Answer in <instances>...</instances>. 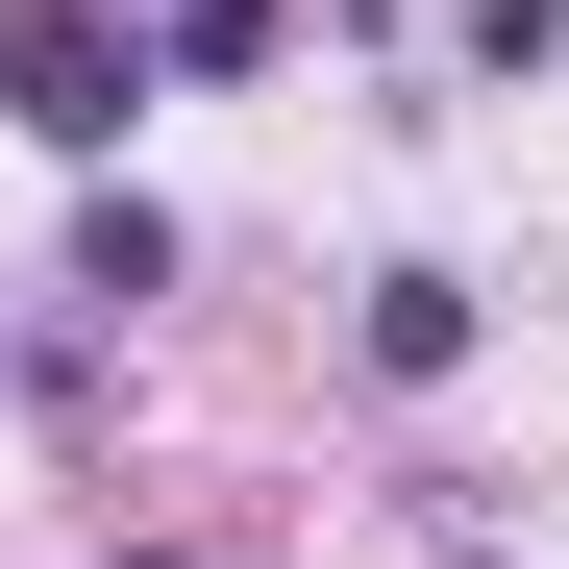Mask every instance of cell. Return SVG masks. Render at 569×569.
Listing matches in <instances>:
<instances>
[{"instance_id": "6da1fadb", "label": "cell", "mask_w": 569, "mask_h": 569, "mask_svg": "<svg viewBox=\"0 0 569 569\" xmlns=\"http://www.w3.org/2000/svg\"><path fill=\"white\" fill-rule=\"evenodd\" d=\"M124 100H149V26H124V0H0V124H26V149H124Z\"/></svg>"}, {"instance_id": "7a4b0ae2", "label": "cell", "mask_w": 569, "mask_h": 569, "mask_svg": "<svg viewBox=\"0 0 569 569\" xmlns=\"http://www.w3.org/2000/svg\"><path fill=\"white\" fill-rule=\"evenodd\" d=\"M50 272H74L100 322H124V298H173V199H124V173H74V248H50Z\"/></svg>"}, {"instance_id": "3957f363", "label": "cell", "mask_w": 569, "mask_h": 569, "mask_svg": "<svg viewBox=\"0 0 569 569\" xmlns=\"http://www.w3.org/2000/svg\"><path fill=\"white\" fill-rule=\"evenodd\" d=\"M371 371H397V397H446V371H470V272H371V322H347Z\"/></svg>"}, {"instance_id": "277c9868", "label": "cell", "mask_w": 569, "mask_h": 569, "mask_svg": "<svg viewBox=\"0 0 569 569\" xmlns=\"http://www.w3.org/2000/svg\"><path fill=\"white\" fill-rule=\"evenodd\" d=\"M272 50H298V0H173L149 26V74H272Z\"/></svg>"}, {"instance_id": "5b68a950", "label": "cell", "mask_w": 569, "mask_h": 569, "mask_svg": "<svg viewBox=\"0 0 569 569\" xmlns=\"http://www.w3.org/2000/svg\"><path fill=\"white\" fill-rule=\"evenodd\" d=\"M569 50V0H470V74H545Z\"/></svg>"}, {"instance_id": "8992f818", "label": "cell", "mask_w": 569, "mask_h": 569, "mask_svg": "<svg viewBox=\"0 0 569 569\" xmlns=\"http://www.w3.org/2000/svg\"><path fill=\"white\" fill-rule=\"evenodd\" d=\"M446 569H520V545H446Z\"/></svg>"}]
</instances>
